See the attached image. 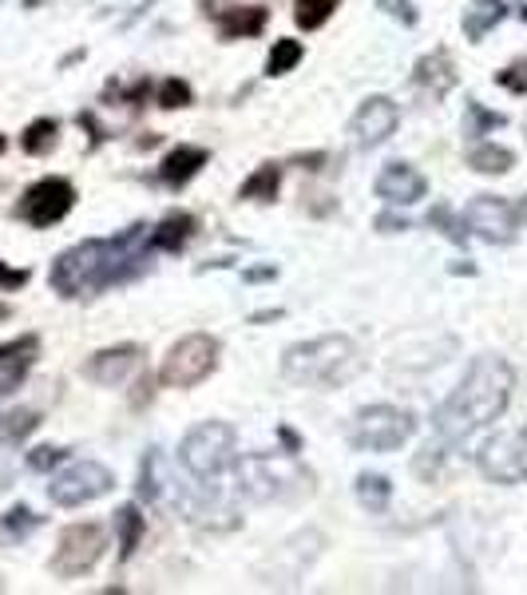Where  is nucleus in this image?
I'll use <instances>...</instances> for the list:
<instances>
[{
  "label": "nucleus",
  "mask_w": 527,
  "mask_h": 595,
  "mask_svg": "<svg viewBox=\"0 0 527 595\" xmlns=\"http://www.w3.org/2000/svg\"><path fill=\"white\" fill-rule=\"evenodd\" d=\"M151 227H128L116 238H88L64 250L52 262V290L61 298H96L111 286H123L147 270Z\"/></svg>",
  "instance_id": "f257e3e1"
},
{
  "label": "nucleus",
  "mask_w": 527,
  "mask_h": 595,
  "mask_svg": "<svg viewBox=\"0 0 527 595\" xmlns=\"http://www.w3.org/2000/svg\"><path fill=\"white\" fill-rule=\"evenodd\" d=\"M512 393H516V369L507 366V357H472V366L460 377V386L448 393V401L432 416L437 436L444 445H457V441H468L480 429L496 425L499 416L507 413V405H512Z\"/></svg>",
  "instance_id": "f03ea898"
},
{
  "label": "nucleus",
  "mask_w": 527,
  "mask_h": 595,
  "mask_svg": "<svg viewBox=\"0 0 527 595\" xmlns=\"http://www.w3.org/2000/svg\"><path fill=\"white\" fill-rule=\"evenodd\" d=\"M365 369L361 346L349 334H321L294 342L282 354V377L306 389H341Z\"/></svg>",
  "instance_id": "7ed1b4c3"
},
{
  "label": "nucleus",
  "mask_w": 527,
  "mask_h": 595,
  "mask_svg": "<svg viewBox=\"0 0 527 595\" xmlns=\"http://www.w3.org/2000/svg\"><path fill=\"white\" fill-rule=\"evenodd\" d=\"M234 485L254 505H298L314 496V473L294 453H250L234 461Z\"/></svg>",
  "instance_id": "20e7f679"
},
{
  "label": "nucleus",
  "mask_w": 527,
  "mask_h": 595,
  "mask_svg": "<svg viewBox=\"0 0 527 595\" xmlns=\"http://www.w3.org/2000/svg\"><path fill=\"white\" fill-rule=\"evenodd\" d=\"M239 461V433L227 421H199L195 429H187V436L179 441V465L190 480L199 485H215L234 468Z\"/></svg>",
  "instance_id": "39448f33"
},
{
  "label": "nucleus",
  "mask_w": 527,
  "mask_h": 595,
  "mask_svg": "<svg viewBox=\"0 0 527 595\" xmlns=\"http://www.w3.org/2000/svg\"><path fill=\"white\" fill-rule=\"evenodd\" d=\"M417 433V416L413 409L400 405H365L353 425H349V445L358 453H393V448L408 445Z\"/></svg>",
  "instance_id": "423d86ee"
},
{
  "label": "nucleus",
  "mask_w": 527,
  "mask_h": 595,
  "mask_svg": "<svg viewBox=\"0 0 527 595\" xmlns=\"http://www.w3.org/2000/svg\"><path fill=\"white\" fill-rule=\"evenodd\" d=\"M219 337L210 334H187L167 349L160 366V381L167 389H195L219 369Z\"/></svg>",
  "instance_id": "0eeeda50"
},
{
  "label": "nucleus",
  "mask_w": 527,
  "mask_h": 595,
  "mask_svg": "<svg viewBox=\"0 0 527 595\" xmlns=\"http://www.w3.org/2000/svg\"><path fill=\"white\" fill-rule=\"evenodd\" d=\"M103 552H108V532L103 524H68L56 540V552H52V572L61 580H76V575H88L91 567L100 564Z\"/></svg>",
  "instance_id": "6e6552de"
},
{
  "label": "nucleus",
  "mask_w": 527,
  "mask_h": 595,
  "mask_svg": "<svg viewBox=\"0 0 527 595\" xmlns=\"http://www.w3.org/2000/svg\"><path fill=\"white\" fill-rule=\"evenodd\" d=\"M476 468L492 485H524L527 480V429H504L476 448Z\"/></svg>",
  "instance_id": "1a4fd4ad"
},
{
  "label": "nucleus",
  "mask_w": 527,
  "mask_h": 595,
  "mask_svg": "<svg viewBox=\"0 0 527 595\" xmlns=\"http://www.w3.org/2000/svg\"><path fill=\"white\" fill-rule=\"evenodd\" d=\"M464 235L480 238L487 247H512L519 238V210L499 195H476L460 210Z\"/></svg>",
  "instance_id": "9d476101"
},
{
  "label": "nucleus",
  "mask_w": 527,
  "mask_h": 595,
  "mask_svg": "<svg viewBox=\"0 0 527 595\" xmlns=\"http://www.w3.org/2000/svg\"><path fill=\"white\" fill-rule=\"evenodd\" d=\"M111 488H116V476H111L108 465H100V461H72L68 468H61V473L52 476L48 496L52 505L61 508H84L91 500L108 496Z\"/></svg>",
  "instance_id": "9b49d317"
},
{
  "label": "nucleus",
  "mask_w": 527,
  "mask_h": 595,
  "mask_svg": "<svg viewBox=\"0 0 527 595\" xmlns=\"http://www.w3.org/2000/svg\"><path fill=\"white\" fill-rule=\"evenodd\" d=\"M72 207H76V187H72V178L44 175L41 183H32V187L21 195L17 215H21L29 227L44 230V227H56L61 218H68Z\"/></svg>",
  "instance_id": "f8f14e48"
},
{
  "label": "nucleus",
  "mask_w": 527,
  "mask_h": 595,
  "mask_svg": "<svg viewBox=\"0 0 527 595\" xmlns=\"http://www.w3.org/2000/svg\"><path fill=\"white\" fill-rule=\"evenodd\" d=\"M397 123H400V108L393 104L388 96H369L358 111H353V123H349V136L353 143L365 151L381 148L388 139L397 136Z\"/></svg>",
  "instance_id": "ddd939ff"
},
{
  "label": "nucleus",
  "mask_w": 527,
  "mask_h": 595,
  "mask_svg": "<svg viewBox=\"0 0 527 595\" xmlns=\"http://www.w3.org/2000/svg\"><path fill=\"white\" fill-rule=\"evenodd\" d=\"M321 548H326V536H321L318 528H306V532L289 536L286 544L270 555L274 580H286V584H289V580H298V575L306 572V567L321 555ZM274 580H266V584H274Z\"/></svg>",
  "instance_id": "4468645a"
},
{
  "label": "nucleus",
  "mask_w": 527,
  "mask_h": 595,
  "mask_svg": "<svg viewBox=\"0 0 527 595\" xmlns=\"http://www.w3.org/2000/svg\"><path fill=\"white\" fill-rule=\"evenodd\" d=\"M140 361H143V349L131 346V342L128 346H108L84 361V377L96 381V386H123V381L140 369Z\"/></svg>",
  "instance_id": "2eb2a0df"
},
{
  "label": "nucleus",
  "mask_w": 527,
  "mask_h": 595,
  "mask_svg": "<svg viewBox=\"0 0 527 595\" xmlns=\"http://www.w3.org/2000/svg\"><path fill=\"white\" fill-rule=\"evenodd\" d=\"M373 187H377V198H385L388 207H413V203H420L428 195V178L413 163H388Z\"/></svg>",
  "instance_id": "dca6fc26"
},
{
  "label": "nucleus",
  "mask_w": 527,
  "mask_h": 595,
  "mask_svg": "<svg viewBox=\"0 0 527 595\" xmlns=\"http://www.w3.org/2000/svg\"><path fill=\"white\" fill-rule=\"evenodd\" d=\"M413 84L420 91H428L432 99H444L448 91L457 88V64H452L448 48H432L428 56H420L417 68H413Z\"/></svg>",
  "instance_id": "f3484780"
},
{
  "label": "nucleus",
  "mask_w": 527,
  "mask_h": 595,
  "mask_svg": "<svg viewBox=\"0 0 527 595\" xmlns=\"http://www.w3.org/2000/svg\"><path fill=\"white\" fill-rule=\"evenodd\" d=\"M210 163V151L199 148V143H179L175 151H167V159L160 163V178L167 187H187L190 178L199 175Z\"/></svg>",
  "instance_id": "a211bd4d"
},
{
  "label": "nucleus",
  "mask_w": 527,
  "mask_h": 595,
  "mask_svg": "<svg viewBox=\"0 0 527 595\" xmlns=\"http://www.w3.org/2000/svg\"><path fill=\"white\" fill-rule=\"evenodd\" d=\"M190 235H195V215H187V210H171L167 218H160V223L147 230V242H151V250L179 255V250L190 242Z\"/></svg>",
  "instance_id": "6ab92c4d"
},
{
  "label": "nucleus",
  "mask_w": 527,
  "mask_h": 595,
  "mask_svg": "<svg viewBox=\"0 0 527 595\" xmlns=\"http://www.w3.org/2000/svg\"><path fill=\"white\" fill-rule=\"evenodd\" d=\"M270 24V12L262 4H234V9L219 12V36L222 40H246L259 36Z\"/></svg>",
  "instance_id": "aec40b11"
},
{
  "label": "nucleus",
  "mask_w": 527,
  "mask_h": 595,
  "mask_svg": "<svg viewBox=\"0 0 527 595\" xmlns=\"http://www.w3.org/2000/svg\"><path fill=\"white\" fill-rule=\"evenodd\" d=\"M504 17H507L504 0H472L464 9V17H460V29H464V36L472 40V44H480Z\"/></svg>",
  "instance_id": "412c9836"
},
{
  "label": "nucleus",
  "mask_w": 527,
  "mask_h": 595,
  "mask_svg": "<svg viewBox=\"0 0 527 595\" xmlns=\"http://www.w3.org/2000/svg\"><path fill=\"white\" fill-rule=\"evenodd\" d=\"M36 354H41V337H36V334H24V337H17V342H9V346H0L4 386H12L17 377H24V369L36 361Z\"/></svg>",
  "instance_id": "4be33fe9"
},
{
  "label": "nucleus",
  "mask_w": 527,
  "mask_h": 595,
  "mask_svg": "<svg viewBox=\"0 0 527 595\" xmlns=\"http://www.w3.org/2000/svg\"><path fill=\"white\" fill-rule=\"evenodd\" d=\"M468 167L476 171V175H507V171L516 167V151L504 148V143H476V148L468 151Z\"/></svg>",
  "instance_id": "5701e85b"
},
{
  "label": "nucleus",
  "mask_w": 527,
  "mask_h": 595,
  "mask_svg": "<svg viewBox=\"0 0 527 595\" xmlns=\"http://www.w3.org/2000/svg\"><path fill=\"white\" fill-rule=\"evenodd\" d=\"M282 187V167L278 163H262V167L250 171V178L239 187V198L246 203H274Z\"/></svg>",
  "instance_id": "b1692460"
},
{
  "label": "nucleus",
  "mask_w": 527,
  "mask_h": 595,
  "mask_svg": "<svg viewBox=\"0 0 527 595\" xmlns=\"http://www.w3.org/2000/svg\"><path fill=\"white\" fill-rule=\"evenodd\" d=\"M143 532H147V516H140V508H135V505H123L120 512H116V536H120V555H123V560H131V555H135Z\"/></svg>",
  "instance_id": "393cba45"
},
{
  "label": "nucleus",
  "mask_w": 527,
  "mask_h": 595,
  "mask_svg": "<svg viewBox=\"0 0 527 595\" xmlns=\"http://www.w3.org/2000/svg\"><path fill=\"white\" fill-rule=\"evenodd\" d=\"M353 493H358V505L369 508V512H385L388 500H393V485H388V476L381 473H361Z\"/></svg>",
  "instance_id": "a878e982"
},
{
  "label": "nucleus",
  "mask_w": 527,
  "mask_h": 595,
  "mask_svg": "<svg viewBox=\"0 0 527 595\" xmlns=\"http://www.w3.org/2000/svg\"><path fill=\"white\" fill-rule=\"evenodd\" d=\"M338 9H341V0H294V20H298V29L318 32L333 20Z\"/></svg>",
  "instance_id": "bb28decb"
},
{
  "label": "nucleus",
  "mask_w": 527,
  "mask_h": 595,
  "mask_svg": "<svg viewBox=\"0 0 527 595\" xmlns=\"http://www.w3.org/2000/svg\"><path fill=\"white\" fill-rule=\"evenodd\" d=\"M301 56H306V48H301V40H274V48H270L266 56V76H286V72H294L301 64Z\"/></svg>",
  "instance_id": "cd10ccee"
},
{
  "label": "nucleus",
  "mask_w": 527,
  "mask_h": 595,
  "mask_svg": "<svg viewBox=\"0 0 527 595\" xmlns=\"http://www.w3.org/2000/svg\"><path fill=\"white\" fill-rule=\"evenodd\" d=\"M56 136H61V123H56V119H48V116L32 119L21 136V148L29 151V155H44V151L56 148Z\"/></svg>",
  "instance_id": "c85d7f7f"
},
{
  "label": "nucleus",
  "mask_w": 527,
  "mask_h": 595,
  "mask_svg": "<svg viewBox=\"0 0 527 595\" xmlns=\"http://www.w3.org/2000/svg\"><path fill=\"white\" fill-rule=\"evenodd\" d=\"M36 425H41V413H32V409H12V413L0 416V441H24Z\"/></svg>",
  "instance_id": "c756f323"
},
{
  "label": "nucleus",
  "mask_w": 527,
  "mask_h": 595,
  "mask_svg": "<svg viewBox=\"0 0 527 595\" xmlns=\"http://www.w3.org/2000/svg\"><path fill=\"white\" fill-rule=\"evenodd\" d=\"M190 99H195V91H190L187 79L171 76L160 84V91H155V104H160L163 111H175V108H190Z\"/></svg>",
  "instance_id": "7c9ffc66"
},
{
  "label": "nucleus",
  "mask_w": 527,
  "mask_h": 595,
  "mask_svg": "<svg viewBox=\"0 0 527 595\" xmlns=\"http://www.w3.org/2000/svg\"><path fill=\"white\" fill-rule=\"evenodd\" d=\"M160 448H147V456L140 461V496L147 505L160 500Z\"/></svg>",
  "instance_id": "2f4dec72"
},
{
  "label": "nucleus",
  "mask_w": 527,
  "mask_h": 595,
  "mask_svg": "<svg viewBox=\"0 0 527 595\" xmlns=\"http://www.w3.org/2000/svg\"><path fill=\"white\" fill-rule=\"evenodd\" d=\"M496 84L512 96H527V60H516L504 72H496Z\"/></svg>",
  "instance_id": "473e14b6"
},
{
  "label": "nucleus",
  "mask_w": 527,
  "mask_h": 595,
  "mask_svg": "<svg viewBox=\"0 0 527 595\" xmlns=\"http://www.w3.org/2000/svg\"><path fill=\"white\" fill-rule=\"evenodd\" d=\"M468 116H472V123H468V136H480V131L484 128H504V116H496V111H484L476 104V99H472V104H468Z\"/></svg>",
  "instance_id": "72a5a7b5"
},
{
  "label": "nucleus",
  "mask_w": 527,
  "mask_h": 595,
  "mask_svg": "<svg viewBox=\"0 0 527 595\" xmlns=\"http://www.w3.org/2000/svg\"><path fill=\"white\" fill-rule=\"evenodd\" d=\"M36 524H41V516H32L29 508H12L9 520H4V532H9V536H24V532H32Z\"/></svg>",
  "instance_id": "f704fd0d"
},
{
  "label": "nucleus",
  "mask_w": 527,
  "mask_h": 595,
  "mask_svg": "<svg viewBox=\"0 0 527 595\" xmlns=\"http://www.w3.org/2000/svg\"><path fill=\"white\" fill-rule=\"evenodd\" d=\"M381 9L388 12V17L393 20H400V24H405V29H413V24H417V9H413V0H377Z\"/></svg>",
  "instance_id": "c9c22d12"
},
{
  "label": "nucleus",
  "mask_w": 527,
  "mask_h": 595,
  "mask_svg": "<svg viewBox=\"0 0 527 595\" xmlns=\"http://www.w3.org/2000/svg\"><path fill=\"white\" fill-rule=\"evenodd\" d=\"M64 456H68V453H64V448H36V453L29 456V465H32V468H41V473H44V468L61 465Z\"/></svg>",
  "instance_id": "e433bc0d"
},
{
  "label": "nucleus",
  "mask_w": 527,
  "mask_h": 595,
  "mask_svg": "<svg viewBox=\"0 0 527 595\" xmlns=\"http://www.w3.org/2000/svg\"><path fill=\"white\" fill-rule=\"evenodd\" d=\"M24 282H29V270H9L4 262H0V286L17 290V286H24Z\"/></svg>",
  "instance_id": "4c0bfd02"
},
{
  "label": "nucleus",
  "mask_w": 527,
  "mask_h": 595,
  "mask_svg": "<svg viewBox=\"0 0 527 595\" xmlns=\"http://www.w3.org/2000/svg\"><path fill=\"white\" fill-rule=\"evenodd\" d=\"M377 227L385 230V235H397V230H408V223H405V218H397V215H381Z\"/></svg>",
  "instance_id": "58836bf2"
},
{
  "label": "nucleus",
  "mask_w": 527,
  "mask_h": 595,
  "mask_svg": "<svg viewBox=\"0 0 527 595\" xmlns=\"http://www.w3.org/2000/svg\"><path fill=\"white\" fill-rule=\"evenodd\" d=\"M4 488H9V468L0 465V493H4Z\"/></svg>",
  "instance_id": "ea45409f"
},
{
  "label": "nucleus",
  "mask_w": 527,
  "mask_h": 595,
  "mask_svg": "<svg viewBox=\"0 0 527 595\" xmlns=\"http://www.w3.org/2000/svg\"><path fill=\"white\" fill-rule=\"evenodd\" d=\"M9 314H12V310H9V306H0V322H4V317H9Z\"/></svg>",
  "instance_id": "a19ab883"
},
{
  "label": "nucleus",
  "mask_w": 527,
  "mask_h": 595,
  "mask_svg": "<svg viewBox=\"0 0 527 595\" xmlns=\"http://www.w3.org/2000/svg\"><path fill=\"white\" fill-rule=\"evenodd\" d=\"M4 148H9V139H4V136H0V155H4Z\"/></svg>",
  "instance_id": "79ce46f5"
},
{
  "label": "nucleus",
  "mask_w": 527,
  "mask_h": 595,
  "mask_svg": "<svg viewBox=\"0 0 527 595\" xmlns=\"http://www.w3.org/2000/svg\"><path fill=\"white\" fill-rule=\"evenodd\" d=\"M519 17H524V20H527V4H524V9H519Z\"/></svg>",
  "instance_id": "37998d69"
}]
</instances>
